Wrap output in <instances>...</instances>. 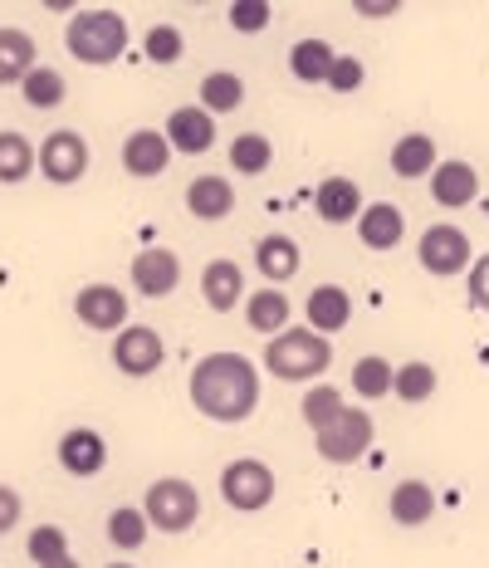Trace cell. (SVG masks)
Wrapping results in <instances>:
<instances>
[{
  "label": "cell",
  "mask_w": 489,
  "mask_h": 568,
  "mask_svg": "<svg viewBox=\"0 0 489 568\" xmlns=\"http://www.w3.org/2000/svg\"><path fill=\"white\" fill-rule=\"evenodd\" d=\"M416 260H421V270H431V275L450 280V275H465L470 270V235L460 226H431L421 231V245H416Z\"/></svg>",
  "instance_id": "obj_8"
},
{
  "label": "cell",
  "mask_w": 489,
  "mask_h": 568,
  "mask_svg": "<svg viewBox=\"0 0 489 568\" xmlns=\"http://www.w3.org/2000/svg\"><path fill=\"white\" fill-rule=\"evenodd\" d=\"M436 490L426 480H401L397 490H391V519L397 525H407V529H416V525H426V519L436 515Z\"/></svg>",
  "instance_id": "obj_27"
},
{
  "label": "cell",
  "mask_w": 489,
  "mask_h": 568,
  "mask_svg": "<svg viewBox=\"0 0 489 568\" xmlns=\"http://www.w3.org/2000/svg\"><path fill=\"white\" fill-rule=\"evenodd\" d=\"M401 235H407V216H401V206H391V201H373V206H363V216H357V241H363L367 251H397Z\"/></svg>",
  "instance_id": "obj_15"
},
{
  "label": "cell",
  "mask_w": 489,
  "mask_h": 568,
  "mask_svg": "<svg viewBox=\"0 0 489 568\" xmlns=\"http://www.w3.org/2000/svg\"><path fill=\"white\" fill-rule=\"evenodd\" d=\"M34 34L20 30V26H0V84H20V79L34 69Z\"/></svg>",
  "instance_id": "obj_23"
},
{
  "label": "cell",
  "mask_w": 489,
  "mask_h": 568,
  "mask_svg": "<svg viewBox=\"0 0 489 568\" xmlns=\"http://www.w3.org/2000/svg\"><path fill=\"white\" fill-rule=\"evenodd\" d=\"M26 554L34 564H54V559H69V535L59 525H34L30 529V544H26Z\"/></svg>",
  "instance_id": "obj_35"
},
{
  "label": "cell",
  "mask_w": 489,
  "mask_h": 568,
  "mask_svg": "<svg viewBox=\"0 0 489 568\" xmlns=\"http://www.w3.org/2000/svg\"><path fill=\"white\" fill-rule=\"evenodd\" d=\"M142 50H147L152 64H176V59L186 54V40L176 26H152L147 34H142Z\"/></svg>",
  "instance_id": "obj_36"
},
{
  "label": "cell",
  "mask_w": 489,
  "mask_h": 568,
  "mask_svg": "<svg viewBox=\"0 0 489 568\" xmlns=\"http://www.w3.org/2000/svg\"><path fill=\"white\" fill-rule=\"evenodd\" d=\"M166 363V343L157 328L128 324L123 334H113V368L123 377H152Z\"/></svg>",
  "instance_id": "obj_7"
},
{
  "label": "cell",
  "mask_w": 489,
  "mask_h": 568,
  "mask_svg": "<svg viewBox=\"0 0 489 568\" xmlns=\"http://www.w3.org/2000/svg\"><path fill=\"white\" fill-rule=\"evenodd\" d=\"M191 407L201 417L235 426L245 417H255L259 407V368L245 353H206L191 368Z\"/></svg>",
  "instance_id": "obj_1"
},
{
  "label": "cell",
  "mask_w": 489,
  "mask_h": 568,
  "mask_svg": "<svg viewBox=\"0 0 489 568\" xmlns=\"http://www.w3.org/2000/svg\"><path fill=\"white\" fill-rule=\"evenodd\" d=\"M59 466L74 480H93L109 466V442H103L93 426H69V432L59 436Z\"/></svg>",
  "instance_id": "obj_12"
},
{
  "label": "cell",
  "mask_w": 489,
  "mask_h": 568,
  "mask_svg": "<svg viewBox=\"0 0 489 568\" xmlns=\"http://www.w3.org/2000/svg\"><path fill=\"white\" fill-rule=\"evenodd\" d=\"M343 407H348V402H343V393H338V387H308V393H304V402H299V417L308 422V426H314V432H324V426H333V422H338L343 417Z\"/></svg>",
  "instance_id": "obj_33"
},
{
  "label": "cell",
  "mask_w": 489,
  "mask_h": 568,
  "mask_svg": "<svg viewBox=\"0 0 489 568\" xmlns=\"http://www.w3.org/2000/svg\"><path fill=\"white\" fill-rule=\"evenodd\" d=\"M64 93H69L64 74H59V69H50V64H34L30 74L20 79V99H26L30 109H40V113L59 109V103H64Z\"/></svg>",
  "instance_id": "obj_28"
},
{
  "label": "cell",
  "mask_w": 489,
  "mask_h": 568,
  "mask_svg": "<svg viewBox=\"0 0 489 568\" xmlns=\"http://www.w3.org/2000/svg\"><path fill=\"white\" fill-rule=\"evenodd\" d=\"M142 515H147V525L162 529V535H186L201 515V495H196V485L182 476H162L142 495Z\"/></svg>",
  "instance_id": "obj_4"
},
{
  "label": "cell",
  "mask_w": 489,
  "mask_h": 568,
  "mask_svg": "<svg viewBox=\"0 0 489 568\" xmlns=\"http://www.w3.org/2000/svg\"><path fill=\"white\" fill-rule=\"evenodd\" d=\"M391 377H397V368L387 358H377V353H367V358L353 363V393L363 402H377L391 393Z\"/></svg>",
  "instance_id": "obj_30"
},
{
  "label": "cell",
  "mask_w": 489,
  "mask_h": 568,
  "mask_svg": "<svg viewBox=\"0 0 489 568\" xmlns=\"http://www.w3.org/2000/svg\"><path fill=\"white\" fill-rule=\"evenodd\" d=\"M166 142H172V152H182V158H201V152L216 148V118L206 109H172V118H166Z\"/></svg>",
  "instance_id": "obj_14"
},
{
  "label": "cell",
  "mask_w": 489,
  "mask_h": 568,
  "mask_svg": "<svg viewBox=\"0 0 489 568\" xmlns=\"http://www.w3.org/2000/svg\"><path fill=\"white\" fill-rule=\"evenodd\" d=\"M128 280H133V290L142 294V300H166V294L182 284V260L166 251V245H147V251L133 255Z\"/></svg>",
  "instance_id": "obj_10"
},
{
  "label": "cell",
  "mask_w": 489,
  "mask_h": 568,
  "mask_svg": "<svg viewBox=\"0 0 489 568\" xmlns=\"http://www.w3.org/2000/svg\"><path fill=\"white\" fill-rule=\"evenodd\" d=\"M152 535V525H147V515H142V505H118V510L109 515V544H118V549H142Z\"/></svg>",
  "instance_id": "obj_31"
},
{
  "label": "cell",
  "mask_w": 489,
  "mask_h": 568,
  "mask_svg": "<svg viewBox=\"0 0 489 568\" xmlns=\"http://www.w3.org/2000/svg\"><path fill=\"white\" fill-rule=\"evenodd\" d=\"M304 314H308V328H314V334L333 338L338 328L353 324V294L343 290V284H318V290L308 294Z\"/></svg>",
  "instance_id": "obj_16"
},
{
  "label": "cell",
  "mask_w": 489,
  "mask_h": 568,
  "mask_svg": "<svg viewBox=\"0 0 489 568\" xmlns=\"http://www.w3.org/2000/svg\"><path fill=\"white\" fill-rule=\"evenodd\" d=\"M186 211L196 221H225L235 211V192L225 176H196V182L186 186Z\"/></svg>",
  "instance_id": "obj_22"
},
{
  "label": "cell",
  "mask_w": 489,
  "mask_h": 568,
  "mask_svg": "<svg viewBox=\"0 0 489 568\" xmlns=\"http://www.w3.org/2000/svg\"><path fill=\"white\" fill-rule=\"evenodd\" d=\"M465 290H470V304L480 314H489V255L470 260V270H465Z\"/></svg>",
  "instance_id": "obj_39"
},
{
  "label": "cell",
  "mask_w": 489,
  "mask_h": 568,
  "mask_svg": "<svg viewBox=\"0 0 489 568\" xmlns=\"http://www.w3.org/2000/svg\"><path fill=\"white\" fill-rule=\"evenodd\" d=\"M333 363V343L314 328H284L269 338L265 348V373L279 383H308V377H324Z\"/></svg>",
  "instance_id": "obj_3"
},
{
  "label": "cell",
  "mask_w": 489,
  "mask_h": 568,
  "mask_svg": "<svg viewBox=\"0 0 489 568\" xmlns=\"http://www.w3.org/2000/svg\"><path fill=\"white\" fill-rule=\"evenodd\" d=\"M79 324L99 328V334H123L128 328V294L118 284H83L74 294Z\"/></svg>",
  "instance_id": "obj_11"
},
{
  "label": "cell",
  "mask_w": 489,
  "mask_h": 568,
  "mask_svg": "<svg viewBox=\"0 0 489 568\" xmlns=\"http://www.w3.org/2000/svg\"><path fill=\"white\" fill-rule=\"evenodd\" d=\"M34 168H40V148L16 128H0V186H20Z\"/></svg>",
  "instance_id": "obj_24"
},
{
  "label": "cell",
  "mask_w": 489,
  "mask_h": 568,
  "mask_svg": "<svg viewBox=\"0 0 489 568\" xmlns=\"http://www.w3.org/2000/svg\"><path fill=\"white\" fill-rule=\"evenodd\" d=\"M245 324L255 328V334H265V338H274V334H284L289 328V300H284V290H255L245 300Z\"/></svg>",
  "instance_id": "obj_25"
},
{
  "label": "cell",
  "mask_w": 489,
  "mask_h": 568,
  "mask_svg": "<svg viewBox=\"0 0 489 568\" xmlns=\"http://www.w3.org/2000/svg\"><path fill=\"white\" fill-rule=\"evenodd\" d=\"M333 44L328 40H318V34H308V40H299L289 50V74L299 79V84H328V74H333Z\"/></svg>",
  "instance_id": "obj_26"
},
{
  "label": "cell",
  "mask_w": 489,
  "mask_h": 568,
  "mask_svg": "<svg viewBox=\"0 0 489 568\" xmlns=\"http://www.w3.org/2000/svg\"><path fill=\"white\" fill-rule=\"evenodd\" d=\"M436 168H440V152H436L431 133L397 138V148H391V172H397L401 182H421V176H431Z\"/></svg>",
  "instance_id": "obj_19"
},
{
  "label": "cell",
  "mask_w": 489,
  "mask_h": 568,
  "mask_svg": "<svg viewBox=\"0 0 489 568\" xmlns=\"http://www.w3.org/2000/svg\"><path fill=\"white\" fill-rule=\"evenodd\" d=\"M475 192H480V176H475L470 162H460V158H446L440 168L431 172V196H436V206H470Z\"/></svg>",
  "instance_id": "obj_17"
},
{
  "label": "cell",
  "mask_w": 489,
  "mask_h": 568,
  "mask_svg": "<svg viewBox=\"0 0 489 568\" xmlns=\"http://www.w3.org/2000/svg\"><path fill=\"white\" fill-rule=\"evenodd\" d=\"M299 265H304V251H299V241H294V235H265V241L255 245V270L269 284L294 280V275H299Z\"/></svg>",
  "instance_id": "obj_20"
},
{
  "label": "cell",
  "mask_w": 489,
  "mask_h": 568,
  "mask_svg": "<svg viewBox=\"0 0 489 568\" xmlns=\"http://www.w3.org/2000/svg\"><path fill=\"white\" fill-rule=\"evenodd\" d=\"M314 211L333 226H348L363 216V192H357L353 176H324V186L314 192Z\"/></svg>",
  "instance_id": "obj_18"
},
{
  "label": "cell",
  "mask_w": 489,
  "mask_h": 568,
  "mask_svg": "<svg viewBox=\"0 0 489 568\" xmlns=\"http://www.w3.org/2000/svg\"><path fill=\"white\" fill-rule=\"evenodd\" d=\"M440 387V377L431 363H401L397 377H391V393H397L401 402H426Z\"/></svg>",
  "instance_id": "obj_34"
},
{
  "label": "cell",
  "mask_w": 489,
  "mask_h": 568,
  "mask_svg": "<svg viewBox=\"0 0 489 568\" xmlns=\"http://www.w3.org/2000/svg\"><path fill=\"white\" fill-rule=\"evenodd\" d=\"M20 515H26V505H20V495L10 490V485H0V535H10V529L20 525Z\"/></svg>",
  "instance_id": "obj_40"
},
{
  "label": "cell",
  "mask_w": 489,
  "mask_h": 568,
  "mask_svg": "<svg viewBox=\"0 0 489 568\" xmlns=\"http://www.w3.org/2000/svg\"><path fill=\"white\" fill-rule=\"evenodd\" d=\"M64 44L79 64L89 69H103V64H118L128 50V20L109 6H93V10H74L64 30Z\"/></svg>",
  "instance_id": "obj_2"
},
{
  "label": "cell",
  "mask_w": 489,
  "mask_h": 568,
  "mask_svg": "<svg viewBox=\"0 0 489 568\" xmlns=\"http://www.w3.org/2000/svg\"><path fill=\"white\" fill-rule=\"evenodd\" d=\"M269 162H274V142L265 133H241V138L231 142V168L241 172V176L269 172Z\"/></svg>",
  "instance_id": "obj_32"
},
{
  "label": "cell",
  "mask_w": 489,
  "mask_h": 568,
  "mask_svg": "<svg viewBox=\"0 0 489 568\" xmlns=\"http://www.w3.org/2000/svg\"><path fill=\"white\" fill-rule=\"evenodd\" d=\"M221 500L231 505V510H241V515L265 510V505L274 500V470L265 466V460H255V456L231 460V466L221 470Z\"/></svg>",
  "instance_id": "obj_5"
},
{
  "label": "cell",
  "mask_w": 489,
  "mask_h": 568,
  "mask_svg": "<svg viewBox=\"0 0 489 568\" xmlns=\"http://www.w3.org/2000/svg\"><path fill=\"white\" fill-rule=\"evenodd\" d=\"M245 103V79L231 74V69H216V74L201 79V109H206L211 118L216 113H235Z\"/></svg>",
  "instance_id": "obj_29"
},
{
  "label": "cell",
  "mask_w": 489,
  "mask_h": 568,
  "mask_svg": "<svg viewBox=\"0 0 489 568\" xmlns=\"http://www.w3.org/2000/svg\"><path fill=\"white\" fill-rule=\"evenodd\" d=\"M166 162H172V142L157 128H137V133H128L123 142V172L137 176V182H152V176L166 172Z\"/></svg>",
  "instance_id": "obj_13"
},
{
  "label": "cell",
  "mask_w": 489,
  "mask_h": 568,
  "mask_svg": "<svg viewBox=\"0 0 489 568\" xmlns=\"http://www.w3.org/2000/svg\"><path fill=\"white\" fill-rule=\"evenodd\" d=\"M314 446L333 466H353V460H363V452L373 446V417H367L363 407H343L338 422L314 432Z\"/></svg>",
  "instance_id": "obj_6"
},
{
  "label": "cell",
  "mask_w": 489,
  "mask_h": 568,
  "mask_svg": "<svg viewBox=\"0 0 489 568\" xmlns=\"http://www.w3.org/2000/svg\"><path fill=\"white\" fill-rule=\"evenodd\" d=\"M44 568H83V564L74 559V554H69V559H54V564H44Z\"/></svg>",
  "instance_id": "obj_42"
},
{
  "label": "cell",
  "mask_w": 489,
  "mask_h": 568,
  "mask_svg": "<svg viewBox=\"0 0 489 568\" xmlns=\"http://www.w3.org/2000/svg\"><path fill=\"white\" fill-rule=\"evenodd\" d=\"M397 0H357V16L363 20H387V16H397Z\"/></svg>",
  "instance_id": "obj_41"
},
{
  "label": "cell",
  "mask_w": 489,
  "mask_h": 568,
  "mask_svg": "<svg viewBox=\"0 0 489 568\" xmlns=\"http://www.w3.org/2000/svg\"><path fill=\"white\" fill-rule=\"evenodd\" d=\"M109 568H133V564H109Z\"/></svg>",
  "instance_id": "obj_43"
},
{
  "label": "cell",
  "mask_w": 489,
  "mask_h": 568,
  "mask_svg": "<svg viewBox=\"0 0 489 568\" xmlns=\"http://www.w3.org/2000/svg\"><path fill=\"white\" fill-rule=\"evenodd\" d=\"M40 172L44 182L54 186H74L83 172H89V142H83L74 128H59L40 142Z\"/></svg>",
  "instance_id": "obj_9"
},
{
  "label": "cell",
  "mask_w": 489,
  "mask_h": 568,
  "mask_svg": "<svg viewBox=\"0 0 489 568\" xmlns=\"http://www.w3.org/2000/svg\"><path fill=\"white\" fill-rule=\"evenodd\" d=\"M201 294H206V304L216 314L235 310L241 294H245V270L235 265V260H211V265L201 270Z\"/></svg>",
  "instance_id": "obj_21"
},
{
  "label": "cell",
  "mask_w": 489,
  "mask_h": 568,
  "mask_svg": "<svg viewBox=\"0 0 489 568\" xmlns=\"http://www.w3.org/2000/svg\"><path fill=\"white\" fill-rule=\"evenodd\" d=\"M269 20H274L269 0H235V6H231V26L241 34H265Z\"/></svg>",
  "instance_id": "obj_37"
},
{
  "label": "cell",
  "mask_w": 489,
  "mask_h": 568,
  "mask_svg": "<svg viewBox=\"0 0 489 568\" xmlns=\"http://www.w3.org/2000/svg\"><path fill=\"white\" fill-rule=\"evenodd\" d=\"M363 79H367V69H363V59H357V54H338V59H333V74H328L333 93H357V89H363Z\"/></svg>",
  "instance_id": "obj_38"
}]
</instances>
